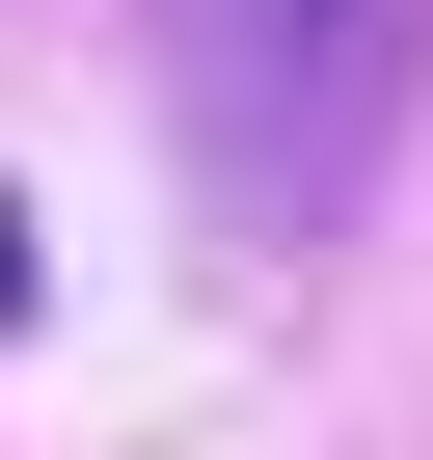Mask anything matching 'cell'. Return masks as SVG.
<instances>
[{
  "mask_svg": "<svg viewBox=\"0 0 433 460\" xmlns=\"http://www.w3.org/2000/svg\"><path fill=\"white\" fill-rule=\"evenodd\" d=\"M0 325H28V190H0Z\"/></svg>",
  "mask_w": 433,
  "mask_h": 460,
  "instance_id": "obj_1",
  "label": "cell"
}]
</instances>
